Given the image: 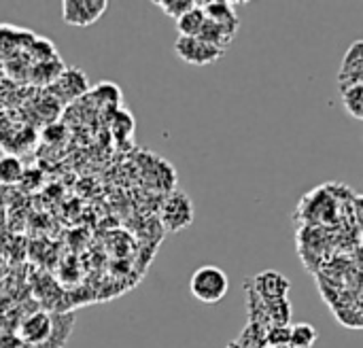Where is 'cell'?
Returning <instances> with one entry per match:
<instances>
[{"mask_svg": "<svg viewBox=\"0 0 363 348\" xmlns=\"http://www.w3.org/2000/svg\"><path fill=\"white\" fill-rule=\"evenodd\" d=\"M19 348H38V347H26V344H19Z\"/></svg>", "mask_w": 363, "mask_h": 348, "instance_id": "d6986e66", "label": "cell"}, {"mask_svg": "<svg viewBox=\"0 0 363 348\" xmlns=\"http://www.w3.org/2000/svg\"><path fill=\"white\" fill-rule=\"evenodd\" d=\"M340 94H342L345 111H347L353 119L362 121L363 119V85L349 87V89H345V91H340Z\"/></svg>", "mask_w": 363, "mask_h": 348, "instance_id": "5bb4252c", "label": "cell"}, {"mask_svg": "<svg viewBox=\"0 0 363 348\" xmlns=\"http://www.w3.org/2000/svg\"><path fill=\"white\" fill-rule=\"evenodd\" d=\"M266 325L262 323H249V327H245V332L240 334V338L236 340L238 344L245 348H264L266 347Z\"/></svg>", "mask_w": 363, "mask_h": 348, "instance_id": "2e32d148", "label": "cell"}, {"mask_svg": "<svg viewBox=\"0 0 363 348\" xmlns=\"http://www.w3.org/2000/svg\"><path fill=\"white\" fill-rule=\"evenodd\" d=\"M236 2H230V0H211V2H202L200 0V6H202V13L208 21H215L217 26H221L232 38L236 36L238 32V15H236Z\"/></svg>", "mask_w": 363, "mask_h": 348, "instance_id": "ba28073f", "label": "cell"}, {"mask_svg": "<svg viewBox=\"0 0 363 348\" xmlns=\"http://www.w3.org/2000/svg\"><path fill=\"white\" fill-rule=\"evenodd\" d=\"M249 287H253L251 291H253L259 300L272 302V300H285L287 293H289L291 283H289L281 272H277V270H266V272L257 274Z\"/></svg>", "mask_w": 363, "mask_h": 348, "instance_id": "8992f818", "label": "cell"}, {"mask_svg": "<svg viewBox=\"0 0 363 348\" xmlns=\"http://www.w3.org/2000/svg\"><path fill=\"white\" fill-rule=\"evenodd\" d=\"M174 53L187 62V64H194V66H206V64H213L217 62L219 57L225 55V51L200 40V38H185V36H179L177 43H174Z\"/></svg>", "mask_w": 363, "mask_h": 348, "instance_id": "277c9868", "label": "cell"}, {"mask_svg": "<svg viewBox=\"0 0 363 348\" xmlns=\"http://www.w3.org/2000/svg\"><path fill=\"white\" fill-rule=\"evenodd\" d=\"M230 279L219 266H200L189 279L191 296L202 304H217L228 296Z\"/></svg>", "mask_w": 363, "mask_h": 348, "instance_id": "6da1fadb", "label": "cell"}, {"mask_svg": "<svg viewBox=\"0 0 363 348\" xmlns=\"http://www.w3.org/2000/svg\"><path fill=\"white\" fill-rule=\"evenodd\" d=\"M319 332L311 323L289 325V348H313L317 344Z\"/></svg>", "mask_w": 363, "mask_h": 348, "instance_id": "7c38bea8", "label": "cell"}, {"mask_svg": "<svg viewBox=\"0 0 363 348\" xmlns=\"http://www.w3.org/2000/svg\"><path fill=\"white\" fill-rule=\"evenodd\" d=\"M194 221V202L183 191H172L162 206V223L168 232H181Z\"/></svg>", "mask_w": 363, "mask_h": 348, "instance_id": "3957f363", "label": "cell"}, {"mask_svg": "<svg viewBox=\"0 0 363 348\" xmlns=\"http://www.w3.org/2000/svg\"><path fill=\"white\" fill-rule=\"evenodd\" d=\"M266 347H289V325H272V327H268L266 330Z\"/></svg>", "mask_w": 363, "mask_h": 348, "instance_id": "e0dca14e", "label": "cell"}, {"mask_svg": "<svg viewBox=\"0 0 363 348\" xmlns=\"http://www.w3.org/2000/svg\"><path fill=\"white\" fill-rule=\"evenodd\" d=\"M338 85L340 91L355 87V85H363V43L355 40L349 51L342 57L340 70H338Z\"/></svg>", "mask_w": 363, "mask_h": 348, "instance_id": "52a82bcc", "label": "cell"}, {"mask_svg": "<svg viewBox=\"0 0 363 348\" xmlns=\"http://www.w3.org/2000/svg\"><path fill=\"white\" fill-rule=\"evenodd\" d=\"M198 38L213 45V47H217V49H221V51H228L230 43L234 40L221 26H217L215 21H208V19H204V26H202Z\"/></svg>", "mask_w": 363, "mask_h": 348, "instance_id": "4fadbf2b", "label": "cell"}, {"mask_svg": "<svg viewBox=\"0 0 363 348\" xmlns=\"http://www.w3.org/2000/svg\"><path fill=\"white\" fill-rule=\"evenodd\" d=\"M204 19H206V17H204L202 6H200V2H198L196 9L187 11L185 15H181V17L177 19V32H179V36L198 38V34H200V30H202V26H204Z\"/></svg>", "mask_w": 363, "mask_h": 348, "instance_id": "30bf717a", "label": "cell"}, {"mask_svg": "<svg viewBox=\"0 0 363 348\" xmlns=\"http://www.w3.org/2000/svg\"><path fill=\"white\" fill-rule=\"evenodd\" d=\"M108 9L106 0H64L62 2V19L66 26L87 28L96 23Z\"/></svg>", "mask_w": 363, "mask_h": 348, "instance_id": "7a4b0ae2", "label": "cell"}, {"mask_svg": "<svg viewBox=\"0 0 363 348\" xmlns=\"http://www.w3.org/2000/svg\"><path fill=\"white\" fill-rule=\"evenodd\" d=\"M225 348H245V347H242V344H238V342L234 340V342H230V344H228Z\"/></svg>", "mask_w": 363, "mask_h": 348, "instance_id": "ac0fdd59", "label": "cell"}, {"mask_svg": "<svg viewBox=\"0 0 363 348\" xmlns=\"http://www.w3.org/2000/svg\"><path fill=\"white\" fill-rule=\"evenodd\" d=\"M198 2H200V0H155L153 4H155L166 17H170V19L177 21L181 15H185L187 11L196 9Z\"/></svg>", "mask_w": 363, "mask_h": 348, "instance_id": "9a60e30c", "label": "cell"}, {"mask_svg": "<svg viewBox=\"0 0 363 348\" xmlns=\"http://www.w3.org/2000/svg\"><path fill=\"white\" fill-rule=\"evenodd\" d=\"M49 334H51V315L45 310H36L21 321L17 340L19 344H26V347L43 348L49 340Z\"/></svg>", "mask_w": 363, "mask_h": 348, "instance_id": "5b68a950", "label": "cell"}, {"mask_svg": "<svg viewBox=\"0 0 363 348\" xmlns=\"http://www.w3.org/2000/svg\"><path fill=\"white\" fill-rule=\"evenodd\" d=\"M23 176V164L17 155L13 153H2L0 155V185L11 187L17 185Z\"/></svg>", "mask_w": 363, "mask_h": 348, "instance_id": "8fae6325", "label": "cell"}, {"mask_svg": "<svg viewBox=\"0 0 363 348\" xmlns=\"http://www.w3.org/2000/svg\"><path fill=\"white\" fill-rule=\"evenodd\" d=\"M74 327L72 313H53L51 315V334L43 348H64Z\"/></svg>", "mask_w": 363, "mask_h": 348, "instance_id": "9c48e42d", "label": "cell"}]
</instances>
